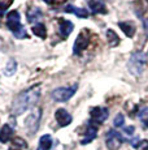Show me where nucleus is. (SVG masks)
Wrapping results in <instances>:
<instances>
[{"mask_svg": "<svg viewBox=\"0 0 148 150\" xmlns=\"http://www.w3.org/2000/svg\"><path fill=\"white\" fill-rule=\"evenodd\" d=\"M15 37L17 39H24V38H29V35H27L26 30L25 29H22V30L17 31V33H15Z\"/></svg>", "mask_w": 148, "mask_h": 150, "instance_id": "5701e85b", "label": "nucleus"}, {"mask_svg": "<svg viewBox=\"0 0 148 150\" xmlns=\"http://www.w3.org/2000/svg\"><path fill=\"white\" fill-rule=\"evenodd\" d=\"M55 117H56V120H57V123H59L60 127H66V125H69V124L72 123V120H73L72 115H70L69 112H68L66 110H64V108L56 110Z\"/></svg>", "mask_w": 148, "mask_h": 150, "instance_id": "6e6552de", "label": "nucleus"}, {"mask_svg": "<svg viewBox=\"0 0 148 150\" xmlns=\"http://www.w3.org/2000/svg\"><path fill=\"white\" fill-rule=\"evenodd\" d=\"M118 26L121 28V30L126 34V37L129 38H133L135 35V25L133 22L127 21V22H118Z\"/></svg>", "mask_w": 148, "mask_h": 150, "instance_id": "2eb2a0df", "label": "nucleus"}, {"mask_svg": "<svg viewBox=\"0 0 148 150\" xmlns=\"http://www.w3.org/2000/svg\"><path fill=\"white\" fill-rule=\"evenodd\" d=\"M31 30H33V33L35 34L36 37H39V38H42V39H45V37H47V29H45L43 24L34 25Z\"/></svg>", "mask_w": 148, "mask_h": 150, "instance_id": "a211bd4d", "label": "nucleus"}, {"mask_svg": "<svg viewBox=\"0 0 148 150\" xmlns=\"http://www.w3.org/2000/svg\"><path fill=\"white\" fill-rule=\"evenodd\" d=\"M40 91H39V86H33L29 90L22 91L21 94H18L12 105V114L17 116V115L24 114L26 110L31 108L36 103V100L39 99Z\"/></svg>", "mask_w": 148, "mask_h": 150, "instance_id": "f257e3e1", "label": "nucleus"}, {"mask_svg": "<svg viewBox=\"0 0 148 150\" xmlns=\"http://www.w3.org/2000/svg\"><path fill=\"white\" fill-rule=\"evenodd\" d=\"M16 71H17V63H16V60H13V59H10L9 62L7 63V65H5V68H4V74L5 76H13V74L16 73Z\"/></svg>", "mask_w": 148, "mask_h": 150, "instance_id": "6ab92c4d", "label": "nucleus"}, {"mask_svg": "<svg viewBox=\"0 0 148 150\" xmlns=\"http://www.w3.org/2000/svg\"><path fill=\"white\" fill-rule=\"evenodd\" d=\"M109 115V111L105 107H94L91 108L90 111V116H91V123L94 124H101L103 122H105Z\"/></svg>", "mask_w": 148, "mask_h": 150, "instance_id": "0eeeda50", "label": "nucleus"}, {"mask_svg": "<svg viewBox=\"0 0 148 150\" xmlns=\"http://www.w3.org/2000/svg\"><path fill=\"white\" fill-rule=\"evenodd\" d=\"M89 43H90V34H89L87 30H83L82 33L78 34L75 42H74V46H73L74 55H78V54H81L83 50H86L87 46H89Z\"/></svg>", "mask_w": 148, "mask_h": 150, "instance_id": "39448f33", "label": "nucleus"}, {"mask_svg": "<svg viewBox=\"0 0 148 150\" xmlns=\"http://www.w3.org/2000/svg\"><path fill=\"white\" fill-rule=\"evenodd\" d=\"M73 29H74V25L72 21L64 20V18H59V31L64 38H66V37H69L70 34H72Z\"/></svg>", "mask_w": 148, "mask_h": 150, "instance_id": "9d476101", "label": "nucleus"}, {"mask_svg": "<svg viewBox=\"0 0 148 150\" xmlns=\"http://www.w3.org/2000/svg\"><path fill=\"white\" fill-rule=\"evenodd\" d=\"M7 26L13 34L24 29L21 25V17H20V13L17 11H10L7 14Z\"/></svg>", "mask_w": 148, "mask_h": 150, "instance_id": "423d86ee", "label": "nucleus"}, {"mask_svg": "<svg viewBox=\"0 0 148 150\" xmlns=\"http://www.w3.org/2000/svg\"><path fill=\"white\" fill-rule=\"evenodd\" d=\"M9 150H18V149H15V148H10Z\"/></svg>", "mask_w": 148, "mask_h": 150, "instance_id": "c85d7f7f", "label": "nucleus"}, {"mask_svg": "<svg viewBox=\"0 0 148 150\" xmlns=\"http://www.w3.org/2000/svg\"><path fill=\"white\" fill-rule=\"evenodd\" d=\"M129 71L131 72L133 74H135V76H140L142 73H143L144 68H146L147 65V56L144 52H142V51H138V52H134L131 55V57H130L129 60Z\"/></svg>", "mask_w": 148, "mask_h": 150, "instance_id": "f03ea898", "label": "nucleus"}, {"mask_svg": "<svg viewBox=\"0 0 148 150\" xmlns=\"http://www.w3.org/2000/svg\"><path fill=\"white\" fill-rule=\"evenodd\" d=\"M134 131H135V128H134L133 125L126 127V128H125V133H126V134H129V136H131V134L134 133Z\"/></svg>", "mask_w": 148, "mask_h": 150, "instance_id": "393cba45", "label": "nucleus"}, {"mask_svg": "<svg viewBox=\"0 0 148 150\" xmlns=\"http://www.w3.org/2000/svg\"><path fill=\"white\" fill-rule=\"evenodd\" d=\"M143 25H144V30H146V33H147V35H148V18H144Z\"/></svg>", "mask_w": 148, "mask_h": 150, "instance_id": "bb28decb", "label": "nucleus"}, {"mask_svg": "<svg viewBox=\"0 0 148 150\" xmlns=\"http://www.w3.org/2000/svg\"><path fill=\"white\" fill-rule=\"evenodd\" d=\"M125 123V116L122 114H118L117 116L114 117V122H113V124H114V127H122Z\"/></svg>", "mask_w": 148, "mask_h": 150, "instance_id": "4be33fe9", "label": "nucleus"}, {"mask_svg": "<svg viewBox=\"0 0 148 150\" xmlns=\"http://www.w3.org/2000/svg\"><path fill=\"white\" fill-rule=\"evenodd\" d=\"M13 136V128L8 124L1 127L0 129V142H8Z\"/></svg>", "mask_w": 148, "mask_h": 150, "instance_id": "4468645a", "label": "nucleus"}, {"mask_svg": "<svg viewBox=\"0 0 148 150\" xmlns=\"http://www.w3.org/2000/svg\"><path fill=\"white\" fill-rule=\"evenodd\" d=\"M89 5L92 13H103V14L107 13L105 4L101 0H89Z\"/></svg>", "mask_w": 148, "mask_h": 150, "instance_id": "ddd939ff", "label": "nucleus"}, {"mask_svg": "<svg viewBox=\"0 0 148 150\" xmlns=\"http://www.w3.org/2000/svg\"><path fill=\"white\" fill-rule=\"evenodd\" d=\"M122 142H124V138L114 129H110L108 131L107 137H105V144H107V148L109 150H118L121 148Z\"/></svg>", "mask_w": 148, "mask_h": 150, "instance_id": "20e7f679", "label": "nucleus"}, {"mask_svg": "<svg viewBox=\"0 0 148 150\" xmlns=\"http://www.w3.org/2000/svg\"><path fill=\"white\" fill-rule=\"evenodd\" d=\"M107 38H108V42H109V46L110 47H116V46L119 45V38L118 35L114 33L113 30H108L107 31Z\"/></svg>", "mask_w": 148, "mask_h": 150, "instance_id": "aec40b11", "label": "nucleus"}, {"mask_svg": "<svg viewBox=\"0 0 148 150\" xmlns=\"http://www.w3.org/2000/svg\"><path fill=\"white\" fill-rule=\"evenodd\" d=\"M96 134H98V125L94 123H90V125L87 127L86 133H84V138L82 140V145H86V144L94 141L96 137Z\"/></svg>", "mask_w": 148, "mask_h": 150, "instance_id": "9b49d317", "label": "nucleus"}, {"mask_svg": "<svg viewBox=\"0 0 148 150\" xmlns=\"http://www.w3.org/2000/svg\"><path fill=\"white\" fill-rule=\"evenodd\" d=\"M5 11H7V4H0V16H3Z\"/></svg>", "mask_w": 148, "mask_h": 150, "instance_id": "a878e982", "label": "nucleus"}, {"mask_svg": "<svg viewBox=\"0 0 148 150\" xmlns=\"http://www.w3.org/2000/svg\"><path fill=\"white\" fill-rule=\"evenodd\" d=\"M26 16H27V21L30 22V24H33V22H36L39 18H42V11L39 9V8H30L29 11L26 12Z\"/></svg>", "mask_w": 148, "mask_h": 150, "instance_id": "dca6fc26", "label": "nucleus"}, {"mask_svg": "<svg viewBox=\"0 0 148 150\" xmlns=\"http://www.w3.org/2000/svg\"><path fill=\"white\" fill-rule=\"evenodd\" d=\"M52 148V137L50 134H44L39 140V149L40 150H50Z\"/></svg>", "mask_w": 148, "mask_h": 150, "instance_id": "f3484780", "label": "nucleus"}, {"mask_svg": "<svg viewBox=\"0 0 148 150\" xmlns=\"http://www.w3.org/2000/svg\"><path fill=\"white\" fill-rule=\"evenodd\" d=\"M135 148L139 149V150H148V141L147 140L140 141L139 144H136V145H135Z\"/></svg>", "mask_w": 148, "mask_h": 150, "instance_id": "b1692460", "label": "nucleus"}, {"mask_svg": "<svg viewBox=\"0 0 148 150\" xmlns=\"http://www.w3.org/2000/svg\"><path fill=\"white\" fill-rule=\"evenodd\" d=\"M138 117L140 119V122L143 123V125L146 127V128H148V107H143L142 110H139Z\"/></svg>", "mask_w": 148, "mask_h": 150, "instance_id": "412c9836", "label": "nucleus"}, {"mask_svg": "<svg viewBox=\"0 0 148 150\" xmlns=\"http://www.w3.org/2000/svg\"><path fill=\"white\" fill-rule=\"evenodd\" d=\"M77 85H73L70 88H57L52 91V98L56 102H66L72 98L77 91Z\"/></svg>", "mask_w": 148, "mask_h": 150, "instance_id": "7ed1b4c3", "label": "nucleus"}, {"mask_svg": "<svg viewBox=\"0 0 148 150\" xmlns=\"http://www.w3.org/2000/svg\"><path fill=\"white\" fill-rule=\"evenodd\" d=\"M62 11L66 12V13H74L77 17H79V18H87V17H89V12H87V9H84V8L74 7V5H66Z\"/></svg>", "mask_w": 148, "mask_h": 150, "instance_id": "f8f14e48", "label": "nucleus"}, {"mask_svg": "<svg viewBox=\"0 0 148 150\" xmlns=\"http://www.w3.org/2000/svg\"><path fill=\"white\" fill-rule=\"evenodd\" d=\"M39 119H40V110L33 111L26 119V128H29L30 132H35L38 128Z\"/></svg>", "mask_w": 148, "mask_h": 150, "instance_id": "1a4fd4ad", "label": "nucleus"}, {"mask_svg": "<svg viewBox=\"0 0 148 150\" xmlns=\"http://www.w3.org/2000/svg\"><path fill=\"white\" fill-rule=\"evenodd\" d=\"M38 150H40V149H38Z\"/></svg>", "mask_w": 148, "mask_h": 150, "instance_id": "c756f323", "label": "nucleus"}, {"mask_svg": "<svg viewBox=\"0 0 148 150\" xmlns=\"http://www.w3.org/2000/svg\"><path fill=\"white\" fill-rule=\"evenodd\" d=\"M43 1H44V3H47V4H51V3H52L53 0H43Z\"/></svg>", "mask_w": 148, "mask_h": 150, "instance_id": "cd10ccee", "label": "nucleus"}]
</instances>
